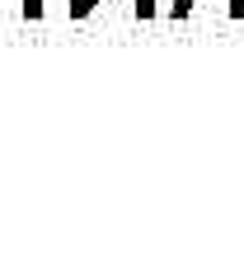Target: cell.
Here are the masks:
<instances>
[{"instance_id":"cell-1","label":"cell","mask_w":244,"mask_h":254,"mask_svg":"<svg viewBox=\"0 0 244 254\" xmlns=\"http://www.w3.org/2000/svg\"><path fill=\"white\" fill-rule=\"evenodd\" d=\"M90 9H94V0H71V14H75V19H85Z\"/></svg>"},{"instance_id":"cell-2","label":"cell","mask_w":244,"mask_h":254,"mask_svg":"<svg viewBox=\"0 0 244 254\" xmlns=\"http://www.w3.org/2000/svg\"><path fill=\"white\" fill-rule=\"evenodd\" d=\"M188 5H193V0H179V5H174V14H188ZM235 14H244V0H235Z\"/></svg>"},{"instance_id":"cell-3","label":"cell","mask_w":244,"mask_h":254,"mask_svg":"<svg viewBox=\"0 0 244 254\" xmlns=\"http://www.w3.org/2000/svg\"><path fill=\"white\" fill-rule=\"evenodd\" d=\"M24 14H28V19H38V14H43V0H24Z\"/></svg>"}]
</instances>
